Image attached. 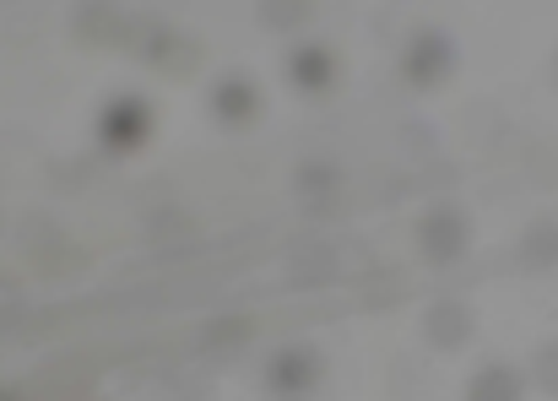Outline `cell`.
<instances>
[{"instance_id": "7c38bea8", "label": "cell", "mask_w": 558, "mask_h": 401, "mask_svg": "<svg viewBox=\"0 0 558 401\" xmlns=\"http://www.w3.org/2000/svg\"><path fill=\"white\" fill-rule=\"evenodd\" d=\"M521 391H526L521 375L505 369V364H494V369H483V375L472 380V397H521Z\"/></svg>"}, {"instance_id": "8fae6325", "label": "cell", "mask_w": 558, "mask_h": 401, "mask_svg": "<svg viewBox=\"0 0 558 401\" xmlns=\"http://www.w3.org/2000/svg\"><path fill=\"white\" fill-rule=\"evenodd\" d=\"M266 27H304L315 16V0H260Z\"/></svg>"}, {"instance_id": "3957f363", "label": "cell", "mask_w": 558, "mask_h": 401, "mask_svg": "<svg viewBox=\"0 0 558 401\" xmlns=\"http://www.w3.org/2000/svg\"><path fill=\"white\" fill-rule=\"evenodd\" d=\"M153 131V109L142 98H114L104 114H98V142L109 153H136Z\"/></svg>"}, {"instance_id": "52a82bcc", "label": "cell", "mask_w": 558, "mask_h": 401, "mask_svg": "<svg viewBox=\"0 0 558 401\" xmlns=\"http://www.w3.org/2000/svg\"><path fill=\"white\" fill-rule=\"evenodd\" d=\"M423 331H428L434 348H461V342L472 337V315H466V304L445 299V304H434V309L423 315Z\"/></svg>"}, {"instance_id": "30bf717a", "label": "cell", "mask_w": 558, "mask_h": 401, "mask_svg": "<svg viewBox=\"0 0 558 401\" xmlns=\"http://www.w3.org/2000/svg\"><path fill=\"white\" fill-rule=\"evenodd\" d=\"M331 266H337V260H331V250H299V255L288 260V271H293V282H299V288L326 282V277H331Z\"/></svg>"}, {"instance_id": "5b68a950", "label": "cell", "mask_w": 558, "mask_h": 401, "mask_svg": "<svg viewBox=\"0 0 558 401\" xmlns=\"http://www.w3.org/2000/svg\"><path fill=\"white\" fill-rule=\"evenodd\" d=\"M266 380H271V391H288V397H299V391L320 386V359H315L310 348H282V353L266 364Z\"/></svg>"}, {"instance_id": "4fadbf2b", "label": "cell", "mask_w": 558, "mask_h": 401, "mask_svg": "<svg viewBox=\"0 0 558 401\" xmlns=\"http://www.w3.org/2000/svg\"><path fill=\"white\" fill-rule=\"evenodd\" d=\"M526 260H558V228H532Z\"/></svg>"}, {"instance_id": "8992f818", "label": "cell", "mask_w": 558, "mask_h": 401, "mask_svg": "<svg viewBox=\"0 0 558 401\" xmlns=\"http://www.w3.org/2000/svg\"><path fill=\"white\" fill-rule=\"evenodd\" d=\"M211 114H217L222 125H250V120L260 114V93H255V82H244V76H222V82L211 87Z\"/></svg>"}, {"instance_id": "9c48e42d", "label": "cell", "mask_w": 558, "mask_h": 401, "mask_svg": "<svg viewBox=\"0 0 558 401\" xmlns=\"http://www.w3.org/2000/svg\"><path fill=\"white\" fill-rule=\"evenodd\" d=\"M293 191L304 206H331L337 191H342V174L331 169V163H304L299 174H293Z\"/></svg>"}, {"instance_id": "9a60e30c", "label": "cell", "mask_w": 558, "mask_h": 401, "mask_svg": "<svg viewBox=\"0 0 558 401\" xmlns=\"http://www.w3.org/2000/svg\"><path fill=\"white\" fill-rule=\"evenodd\" d=\"M537 364H543V386H554L558 391V348H543V359H537Z\"/></svg>"}, {"instance_id": "6da1fadb", "label": "cell", "mask_w": 558, "mask_h": 401, "mask_svg": "<svg viewBox=\"0 0 558 401\" xmlns=\"http://www.w3.org/2000/svg\"><path fill=\"white\" fill-rule=\"evenodd\" d=\"M466 217L456 211V206H434L423 222H417V250H423V260H434V266H450V260H461L466 255Z\"/></svg>"}, {"instance_id": "277c9868", "label": "cell", "mask_w": 558, "mask_h": 401, "mask_svg": "<svg viewBox=\"0 0 558 401\" xmlns=\"http://www.w3.org/2000/svg\"><path fill=\"white\" fill-rule=\"evenodd\" d=\"M288 82H293L299 93H326V87L337 82V54H331L326 44H299V49L288 54Z\"/></svg>"}, {"instance_id": "5bb4252c", "label": "cell", "mask_w": 558, "mask_h": 401, "mask_svg": "<svg viewBox=\"0 0 558 401\" xmlns=\"http://www.w3.org/2000/svg\"><path fill=\"white\" fill-rule=\"evenodd\" d=\"M201 342H222V348H228V342H250V320H233V315H228V320H222V326H211Z\"/></svg>"}, {"instance_id": "2e32d148", "label": "cell", "mask_w": 558, "mask_h": 401, "mask_svg": "<svg viewBox=\"0 0 558 401\" xmlns=\"http://www.w3.org/2000/svg\"><path fill=\"white\" fill-rule=\"evenodd\" d=\"M554 76H558V54H554Z\"/></svg>"}, {"instance_id": "ba28073f", "label": "cell", "mask_w": 558, "mask_h": 401, "mask_svg": "<svg viewBox=\"0 0 558 401\" xmlns=\"http://www.w3.org/2000/svg\"><path fill=\"white\" fill-rule=\"evenodd\" d=\"M76 27H82V38H93V44H125L131 16H125L114 0H93V5H82Z\"/></svg>"}, {"instance_id": "7a4b0ae2", "label": "cell", "mask_w": 558, "mask_h": 401, "mask_svg": "<svg viewBox=\"0 0 558 401\" xmlns=\"http://www.w3.org/2000/svg\"><path fill=\"white\" fill-rule=\"evenodd\" d=\"M450 71H456V44L445 33H417L401 54V76L412 87H439Z\"/></svg>"}]
</instances>
